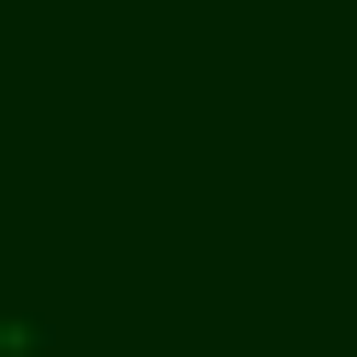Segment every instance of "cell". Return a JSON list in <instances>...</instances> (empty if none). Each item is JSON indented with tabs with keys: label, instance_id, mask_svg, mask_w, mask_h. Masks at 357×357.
Here are the masks:
<instances>
[{
	"label": "cell",
	"instance_id": "6da1fadb",
	"mask_svg": "<svg viewBox=\"0 0 357 357\" xmlns=\"http://www.w3.org/2000/svg\"><path fill=\"white\" fill-rule=\"evenodd\" d=\"M22 346H45V324L33 312H0V357H22Z\"/></svg>",
	"mask_w": 357,
	"mask_h": 357
}]
</instances>
